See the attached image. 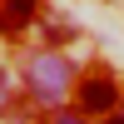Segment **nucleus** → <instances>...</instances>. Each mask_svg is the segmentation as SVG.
I'll return each mask as SVG.
<instances>
[{"mask_svg":"<svg viewBox=\"0 0 124 124\" xmlns=\"http://www.w3.org/2000/svg\"><path fill=\"white\" fill-rule=\"evenodd\" d=\"M55 124H89V114H85V109H60Z\"/></svg>","mask_w":124,"mask_h":124,"instance_id":"20e7f679","label":"nucleus"},{"mask_svg":"<svg viewBox=\"0 0 124 124\" xmlns=\"http://www.w3.org/2000/svg\"><path fill=\"white\" fill-rule=\"evenodd\" d=\"M104 124H124V109H119V114H109V119H104Z\"/></svg>","mask_w":124,"mask_h":124,"instance_id":"39448f33","label":"nucleus"},{"mask_svg":"<svg viewBox=\"0 0 124 124\" xmlns=\"http://www.w3.org/2000/svg\"><path fill=\"white\" fill-rule=\"evenodd\" d=\"M0 94H5V75H0Z\"/></svg>","mask_w":124,"mask_h":124,"instance_id":"423d86ee","label":"nucleus"},{"mask_svg":"<svg viewBox=\"0 0 124 124\" xmlns=\"http://www.w3.org/2000/svg\"><path fill=\"white\" fill-rule=\"evenodd\" d=\"M35 15H40V0H0V30L5 35H20Z\"/></svg>","mask_w":124,"mask_h":124,"instance_id":"7ed1b4c3","label":"nucleus"},{"mask_svg":"<svg viewBox=\"0 0 124 124\" xmlns=\"http://www.w3.org/2000/svg\"><path fill=\"white\" fill-rule=\"evenodd\" d=\"M70 79H75V70H70L65 55H35L25 65V85H30V94H35L40 104H60V99L75 89Z\"/></svg>","mask_w":124,"mask_h":124,"instance_id":"f257e3e1","label":"nucleus"},{"mask_svg":"<svg viewBox=\"0 0 124 124\" xmlns=\"http://www.w3.org/2000/svg\"><path fill=\"white\" fill-rule=\"evenodd\" d=\"M75 99H79L85 114H109V109L119 104V85L109 75H89L85 85H75Z\"/></svg>","mask_w":124,"mask_h":124,"instance_id":"f03ea898","label":"nucleus"}]
</instances>
